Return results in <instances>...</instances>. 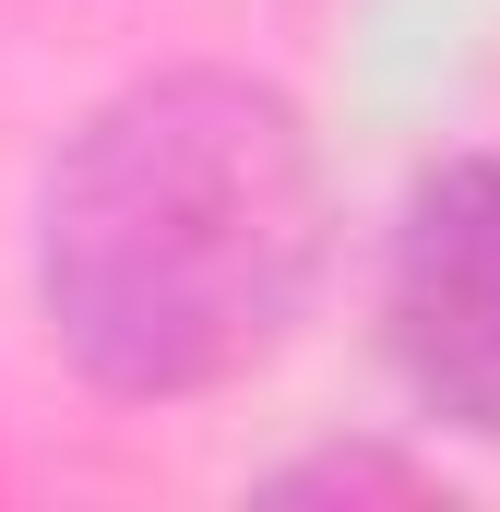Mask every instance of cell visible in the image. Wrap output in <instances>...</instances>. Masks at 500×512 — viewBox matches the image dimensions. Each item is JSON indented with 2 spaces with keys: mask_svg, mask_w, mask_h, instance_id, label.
I'll list each match as a JSON object with an SVG mask.
<instances>
[{
  "mask_svg": "<svg viewBox=\"0 0 500 512\" xmlns=\"http://www.w3.org/2000/svg\"><path fill=\"white\" fill-rule=\"evenodd\" d=\"M381 334L441 429L500 441V155H453L417 179L381 274Z\"/></svg>",
  "mask_w": 500,
  "mask_h": 512,
  "instance_id": "cell-2",
  "label": "cell"
},
{
  "mask_svg": "<svg viewBox=\"0 0 500 512\" xmlns=\"http://www.w3.org/2000/svg\"><path fill=\"white\" fill-rule=\"evenodd\" d=\"M322 274L310 120L250 72H155L60 143L36 310L108 393H203L274 358Z\"/></svg>",
  "mask_w": 500,
  "mask_h": 512,
  "instance_id": "cell-1",
  "label": "cell"
}]
</instances>
